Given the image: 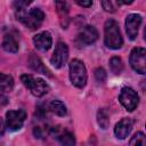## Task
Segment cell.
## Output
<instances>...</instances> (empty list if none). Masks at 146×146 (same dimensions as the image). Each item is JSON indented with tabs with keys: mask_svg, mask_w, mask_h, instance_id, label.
I'll list each match as a JSON object with an SVG mask.
<instances>
[{
	"mask_svg": "<svg viewBox=\"0 0 146 146\" xmlns=\"http://www.w3.org/2000/svg\"><path fill=\"white\" fill-rule=\"evenodd\" d=\"M2 48H3V50H6L7 52H17V51H18V42H17V40H16L13 35L7 34V35H5V38H3Z\"/></svg>",
	"mask_w": 146,
	"mask_h": 146,
	"instance_id": "obj_15",
	"label": "cell"
},
{
	"mask_svg": "<svg viewBox=\"0 0 146 146\" xmlns=\"http://www.w3.org/2000/svg\"><path fill=\"white\" fill-rule=\"evenodd\" d=\"M49 110L58 116H64L66 115V112H67L65 105L60 100H51L49 104Z\"/></svg>",
	"mask_w": 146,
	"mask_h": 146,
	"instance_id": "obj_17",
	"label": "cell"
},
{
	"mask_svg": "<svg viewBox=\"0 0 146 146\" xmlns=\"http://www.w3.org/2000/svg\"><path fill=\"white\" fill-rule=\"evenodd\" d=\"M102 6L105 9V11H110V13L115 11V7L112 1H102Z\"/></svg>",
	"mask_w": 146,
	"mask_h": 146,
	"instance_id": "obj_23",
	"label": "cell"
},
{
	"mask_svg": "<svg viewBox=\"0 0 146 146\" xmlns=\"http://www.w3.org/2000/svg\"><path fill=\"white\" fill-rule=\"evenodd\" d=\"M76 3L79 6H82V7H90L92 5V1L91 0H88V1H81V0H76Z\"/></svg>",
	"mask_w": 146,
	"mask_h": 146,
	"instance_id": "obj_24",
	"label": "cell"
},
{
	"mask_svg": "<svg viewBox=\"0 0 146 146\" xmlns=\"http://www.w3.org/2000/svg\"><path fill=\"white\" fill-rule=\"evenodd\" d=\"M29 65L30 67L35 71L36 73H41V74H44V75H49V71L47 70V67L43 65V63L41 62V59L39 58V56H36L34 52H32L29 57Z\"/></svg>",
	"mask_w": 146,
	"mask_h": 146,
	"instance_id": "obj_14",
	"label": "cell"
},
{
	"mask_svg": "<svg viewBox=\"0 0 146 146\" xmlns=\"http://www.w3.org/2000/svg\"><path fill=\"white\" fill-rule=\"evenodd\" d=\"M56 6H57V10H58L60 17H64L65 16V18H67V13H68V6H67V3L64 2V1H57L56 2Z\"/></svg>",
	"mask_w": 146,
	"mask_h": 146,
	"instance_id": "obj_21",
	"label": "cell"
},
{
	"mask_svg": "<svg viewBox=\"0 0 146 146\" xmlns=\"http://www.w3.org/2000/svg\"><path fill=\"white\" fill-rule=\"evenodd\" d=\"M106 78H107V74H106V72L103 67H98V68L95 70V79H96L97 82L104 83L106 81Z\"/></svg>",
	"mask_w": 146,
	"mask_h": 146,
	"instance_id": "obj_22",
	"label": "cell"
},
{
	"mask_svg": "<svg viewBox=\"0 0 146 146\" xmlns=\"http://www.w3.org/2000/svg\"><path fill=\"white\" fill-rule=\"evenodd\" d=\"M129 146H146V138H145L144 132H141V131L136 132L131 137Z\"/></svg>",
	"mask_w": 146,
	"mask_h": 146,
	"instance_id": "obj_19",
	"label": "cell"
},
{
	"mask_svg": "<svg viewBox=\"0 0 146 146\" xmlns=\"http://www.w3.org/2000/svg\"><path fill=\"white\" fill-rule=\"evenodd\" d=\"M70 79L76 88H83L87 83V70L84 64L79 59H73L70 63Z\"/></svg>",
	"mask_w": 146,
	"mask_h": 146,
	"instance_id": "obj_4",
	"label": "cell"
},
{
	"mask_svg": "<svg viewBox=\"0 0 146 146\" xmlns=\"http://www.w3.org/2000/svg\"><path fill=\"white\" fill-rule=\"evenodd\" d=\"M14 87V79L8 75L0 72V90L1 91H10Z\"/></svg>",
	"mask_w": 146,
	"mask_h": 146,
	"instance_id": "obj_16",
	"label": "cell"
},
{
	"mask_svg": "<svg viewBox=\"0 0 146 146\" xmlns=\"http://www.w3.org/2000/svg\"><path fill=\"white\" fill-rule=\"evenodd\" d=\"M3 133H5V122L2 117H0V137H2Z\"/></svg>",
	"mask_w": 146,
	"mask_h": 146,
	"instance_id": "obj_25",
	"label": "cell"
},
{
	"mask_svg": "<svg viewBox=\"0 0 146 146\" xmlns=\"http://www.w3.org/2000/svg\"><path fill=\"white\" fill-rule=\"evenodd\" d=\"M67 58H68V48H67L66 43L58 42L56 48H55V51H54V54L51 56L50 63L52 64L54 67L60 68L66 63Z\"/></svg>",
	"mask_w": 146,
	"mask_h": 146,
	"instance_id": "obj_8",
	"label": "cell"
},
{
	"mask_svg": "<svg viewBox=\"0 0 146 146\" xmlns=\"http://www.w3.org/2000/svg\"><path fill=\"white\" fill-rule=\"evenodd\" d=\"M104 42L107 48L120 49L123 44V38L119 24L114 19H107L104 25Z\"/></svg>",
	"mask_w": 146,
	"mask_h": 146,
	"instance_id": "obj_2",
	"label": "cell"
},
{
	"mask_svg": "<svg viewBox=\"0 0 146 146\" xmlns=\"http://www.w3.org/2000/svg\"><path fill=\"white\" fill-rule=\"evenodd\" d=\"M52 132H55V136L62 146H75V138L70 131L60 130L58 127H56V129H52Z\"/></svg>",
	"mask_w": 146,
	"mask_h": 146,
	"instance_id": "obj_13",
	"label": "cell"
},
{
	"mask_svg": "<svg viewBox=\"0 0 146 146\" xmlns=\"http://www.w3.org/2000/svg\"><path fill=\"white\" fill-rule=\"evenodd\" d=\"M27 116V113L25 110H13L8 111L6 113V122L8 129L15 131L23 127V123Z\"/></svg>",
	"mask_w": 146,
	"mask_h": 146,
	"instance_id": "obj_7",
	"label": "cell"
},
{
	"mask_svg": "<svg viewBox=\"0 0 146 146\" xmlns=\"http://www.w3.org/2000/svg\"><path fill=\"white\" fill-rule=\"evenodd\" d=\"M33 43L39 50L47 51L51 47V43H52V39H51L50 33L47 31L38 33L36 35L33 36Z\"/></svg>",
	"mask_w": 146,
	"mask_h": 146,
	"instance_id": "obj_12",
	"label": "cell"
},
{
	"mask_svg": "<svg viewBox=\"0 0 146 146\" xmlns=\"http://www.w3.org/2000/svg\"><path fill=\"white\" fill-rule=\"evenodd\" d=\"M7 103H8V98H7V97H5L3 95H0V106L6 105Z\"/></svg>",
	"mask_w": 146,
	"mask_h": 146,
	"instance_id": "obj_26",
	"label": "cell"
},
{
	"mask_svg": "<svg viewBox=\"0 0 146 146\" xmlns=\"http://www.w3.org/2000/svg\"><path fill=\"white\" fill-rule=\"evenodd\" d=\"M110 68L114 74H120L123 71V64H122L121 58L116 56L112 57L110 59Z\"/></svg>",
	"mask_w": 146,
	"mask_h": 146,
	"instance_id": "obj_18",
	"label": "cell"
},
{
	"mask_svg": "<svg viewBox=\"0 0 146 146\" xmlns=\"http://www.w3.org/2000/svg\"><path fill=\"white\" fill-rule=\"evenodd\" d=\"M98 39V31L90 25H87L81 29V31L78 34V41L80 42V44L82 46H88L94 43L96 40Z\"/></svg>",
	"mask_w": 146,
	"mask_h": 146,
	"instance_id": "obj_10",
	"label": "cell"
},
{
	"mask_svg": "<svg viewBox=\"0 0 146 146\" xmlns=\"http://www.w3.org/2000/svg\"><path fill=\"white\" fill-rule=\"evenodd\" d=\"M146 50L141 47H136L131 50L129 62L133 71L139 74L146 73Z\"/></svg>",
	"mask_w": 146,
	"mask_h": 146,
	"instance_id": "obj_5",
	"label": "cell"
},
{
	"mask_svg": "<svg viewBox=\"0 0 146 146\" xmlns=\"http://www.w3.org/2000/svg\"><path fill=\"white\" fill-rule=\"evenodd\" d=\"M132 125H133V121L129 117H123L122 120H120L115 128H114V133L119 139H125L129 133L132 130Z\"/></svg>",
	"mask_w": 146,
	"mask_h": 146,
	"instance_id": "obj_11",
	"label": "cell"
},
{
	"mask_svg": "<svg viewBox=\"0 0 146 146\" xmlns=\"http://www.w3.org/2000/svg\"><path fill=\"white\" fill-rule=\"evenodd\" d=\"M21 80H22L23 84L35 97H42L43 95L48 94V91L50 89L49 86H48V83L44 80L40 79V78H33L32 75L23 74L21 76Z\"/></svg>",
	"mask_w": 146,
	"mask_h": 146,
	"instance_id": "obj_3",
	"label": "cell"
},
{
	"mask_svg": "<svg viewBox=\"0 0 146 146\" xmlns=\"http://www.w3.org/2000/svg\"><path fill=\"white\" fill-rule=\"evenodd\" d=\"M97 122L100 125V128H103V129H106L108 127L110 119H108V114H107L106 110L102 108V110L98 111V113H97Z\"/></svg>",
	"mask_w": 146,
	"mask_h": 146,
	"instance_id": "obj_20",
	"label": "cell"
},
{
	"mask_svg": "<svg viewBox=\"0 0 146 146\" xmlns=\"http://www.w3.org/2000/svg\"><path fill=\"white\" fill-rule=\"evenodd\" d=\"M16 17L30 30H36L40 27L44 19V14L40 8L32 9H18L16 10Z\"/></svg>",
	"mask_w": 146,
	"mask_h": 146,
	"instance_id": "obj_1",
	"label": "cell"
},
{
	"mask_svg": "<svg viewBox=\"0 0 146 146\" xmlns=\"http://www.w3.org/2000/svg\"><path fill=\"white\" fill-rule=\"evenodd\" d=\"M143 17L139 14H129L125 18V31L130 40H135L138 35Z\"/></svg>",
	"mask_w": 146,
	"mask_h": 146,
	"instance_id": "obj_9",
	"label": "cell"
},
{
	"mask_svg": "<svg viewBox=\"0 0 146 146\" xmlns=\"http://www.w3.org/2000/svg\"><path fill=\"white\" fill-rule=\"evenodd\" d=\"M119 100L125 107L127 111L132 112L138 106L139 97H138V94L132 88L124 87V88L121 89V92L119 95Z\"/></svg>",
	"mask_w": 146,
	"mask_h": 146,
	"instance_id": "obj_6",
	"label": "cell"
}]
</instances>
